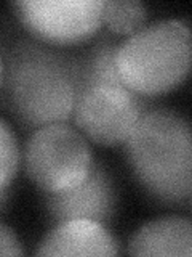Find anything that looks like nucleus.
Returning a JSON list of instances; mask_svg holds the SVG:
<instances>
[{
  "label": "nucleus",
  "instance_id": "1",
  "mask_svg": "<svg viewBox=\"0 0 192 257\" xmlns=\"http://www.w3.org/2000/svg\"><path fill=\"white\" fill-rule=\"evenodd\" d=\"M80 82V60L37 39H20L4 56L2 96L28 127L69 122Z\"/></svg>",
  "mask_w": 192,
  "mask_h": 257
},
{
  "label": "nucleus",
  "instance_id": "2",
  "mask_svg": "<svg viewBox=\"0 0 192 257\" xmlns=\"http://www.w3.org/2000/svg\"><path fill=\"white\" fill-rule=\"evenodd\" d=\"M132 174L162 204L189 206L192 193L190 125L170 108H148L124 142Z\"/></svg>",
  "mask_w": 192,
  "mask_h": 257
},
{
  "label": "nucleus",
  "instance_id": "3",
  "mask_svg": "<svg viewBox=\"0 0 192 257\" xmlns=\"http://www.w3.org/2000/svg\"><path fill=\"white\" fill-rule=\"evenodd\" d=\"M117 42L98 40L80 60V82L70 120L86 140L104 147L124 145L148 101L133 93L116 68Z\"/></svg>",
  "mask_w": 192,
  "mask_h": 257
},
{
  "label": "nucleus",
  "instance_id": "4",
  "mask_svg": "<svg viewBox=\"0 0 192 257\" xmlns=\"http://www.w3.org/2000/svg\"><path fill=\"white\" fill-rule=\"evenodd\" d=\"M192 39L182 20H157L126 36L117 45L116 68L122 82L136 95L157 96L186 80Z\"/></svg>",
  "mask_w": 192,
  "mask_h": 257
},
{
  "label": "nucleus",
  "instance_id": "5",
  "mask_svg": "<svg viewBox=\"0 0 192 257\" xmlns=\"http://www.w3.org/2000/svg\"><path fill=\"white\" fill-rule=\"evenodd\" d=\"M29 180L44 193L76 187L90 174L94 158L88 140L76 125L56 122L37 127L21 153Z\"/></svg>",
  "mask_w": 192,
  "mask_h": 257
},
{
  "label": "nucleus",
  "instance_id": "6",
  "mask_svg": "<svg viewBox=\"0 0 192 257\" xmlns=\"http://www.w3.org/2000/svg\"><path fill=\"white\" fill-rule=\"evenodd\" d=\"M12 7L22 26L46 45L84 42L102 24V0H18Z\"/></svg>",
  "mask_w": 192,
  "mask_h": 257
},
{
  "label": "nucleus",
  "instance_id": "7",
  "mask_svg": "<svg viewBox=\"0 0 192 257\" xmlns=\"http://www.w3.org/2000/svg\"><path fill=\"white\" fill-rule=\"evenodd\" d=\"M44 206L53 223L88 219L108 227L117 212L118 191L108 169L94 161L84 182L69 190L44 193Z\"/></svg>",
  "mask_w": 192,
  "mask_h": 257
},
{
  "label": "nucleus",
  "instance_id": "8",
  "mask_svg": "<svg viewBox=\"0 0 192 257\" xmlns=\"http://www.w3.org/2000/svg\"><path fill=\"white\" fill-rule=\"evenodd\" d=\"M118 239L106 225L88 219H72L54 223L38 241L36 255H116Z\"/></svg>",
  "mask_w": 192,
  "mask_h": 257
},
{
  "label": "nucleus",
  "instance_id": "9",
  "mask_svg": "<svg viewBox=\"0 0 192 257\" xmlns=\"http://www.w3.org/2000/svg\"><path fill=\"white\" fill-rule=\"evenodd\" d=\"M132 255H192V223L189 217L164 215L149 220L128 239Z\"/></svg>",
  "mask_w": 192,
  "mask_h": 257
},
{
  "label": "nucleus",
  "instance_id": "10",
  "mask_svg": "<svg viewBox=\"0 0 192 257\" xmlns=\"http://www.w3.org/2000/svg\"><path fill=\"white\" fill-rule=\"evenodd\" d=\"M148 20V7L140 0H102L101 23L112 34L132 36Z\"/></svg>",
  "mask_w": 192,
  "mask_h": 257
},
{
  "label": "nucleus",
  "instance_id": "11",
  "mask_svg": "<svg viewBox=\"0 0 192 257\" xmlns=\"http://www.w3.org/2000/svg\"><path fill=\"white\" fill-rule=\"evenodd\" d=\"M21 164V148L12 125L0 117V188L12 185Z\"/></svg>",
  "mask_w": 192,
  "mask_h": 257
},
{
  "label": "nucleus",
  "instance_id": "12",
  "mask_svg": "<svg viewBox=\"0 0 192 257\" xmlns=\"http://www.w3.org/2000/svg\"><path fill=\"white\" fill-rule=\"evenodd\" d=\"M24 249L12 227L0 220V255H22Z\"/></svg>",
  "mask_w": 192,
  "mask_h": 257
},
{
  "label": "nucleus",
  "instance_id": "13",
  "mask_svg": "<svg viewBox=\"0 0 192 257\" xmlns=\"http://www.w3.org/2000/svg\"><path fill=\"white\" fill-rule=\"evenodd\" d=\"M10 185L8 187H4L0 188V212L5 211V207L8 204V201H10Z\"/></svg>",
  "mask_w": 192,
  "mask_h": 257
},
{
  "label": "nucleus",
  "instance_id": "14",
  "mask_svg": "<svg viewBox=\"0 0 192 257\" xmlns=\"http://www.w3.org/2000/svg\"><path fill=\"white\" fill-rule=\"evenodd\" d=\"M2 79H4V56L0 53V85H2Z\"/></svg>",
  "mask_w": 192,
  "mask_h": 257
}]
</instances>
